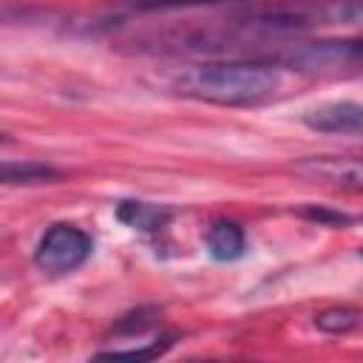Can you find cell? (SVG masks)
Segmentation results:
<instances>
[{"mask_svg": "<svg viewBox=\"0 0 363 363\" xmlns=\"http://www.w3.org/2000/svg\"><path fill=\"white\" fill-rule=\"evenodd\" d=\"M278 85H281L278 65L261 57L187 65L176 71L170 79V88L176 94L213 105H258L269 99L278 91Z\"/></svg>", "mask_w": 363, "mask_h": 363, "instance_id": "obj_1", "label": "cell"}, {"mask_svg": "<svg viewBox=\"0 0 363 363\" xmlns=\"http://www.w3.org/2000/svg\"><path fill=\"white\" fill-rule=\"evenodd\" d=\"M267 60L275 62V65H286L292 71H303V74H349V71H363V37L278 45Z\"/></svg>", "mask_w": 363, "mask_h": 363, "instance_id": "obj_2", "label": "cell"}, {"mask_svg": "<svg viewBox=\"0 0 363 363\" xmlns=\"http://www.w3.org/2000/svg\"><path fill=\"white\" fill-rule=\"evenodd\" d=\"M94 252V238L77 227V224H51L37 247H34V264L48 272V275H65V272H74L79 269Z\"/></svg>", "mask_w": 363, "mask_h": 363, "instance_id": "obj_3", "label": "cell"}, {"mask_svg": "<svg viewBox=\"0 0 363 363\" xmlns=\"http://www.w3.org/2000/svg\"><path fill=\"white\" fill-rule=\"evenodd\" d=\"M295 170L312 182L363 193V156H309Z\"/></svg>", "mask_w": 363, "mask_h": 363, "instance_id": "obj_4", "label": "cell"}, {"mask_svg": "<svg viewBox=\"0 0 363 363\" xmlns=\"http://www.w3.org/2000/svg\"><path fill=\"white\" fill-rule=\"evenodd\" d=\"M303 125L318 133L363 136V102H352V99L320 102L303 113Z\"/></svg>", "mask_w": 363, "mask_h": 363, "instance_id": "obj_5", "label": "cell"}, {"mask_svg": "<svg viewBox=\"0 0 363 363\" xmlns=\"http://www.w3.org/2000/svg\"><path fill=\"white\" fill-rule=\"evenodd\" d=\"M204 247L213 261H238L247 252L244 227L233 218H216L204 233Z\"/></svg>", "mask_w": 363, "mask_h": 363, "instance_id": "obj_6", "label": "cell"}, {"mask_svg": "<svg viewBox=\"0 0 363 363\" xmlns=\"http://www.w3.org/2000/svg\"><path fill=\"white\" fill-rule=\"evenodd\" d=\"M116 218L125 227H130V230L156 233V230H162L173 218V210L170 207H162V204L139 201V199H125V201L116 204Z\"/></svg>", "mask_w": 363, "mask_h": 363, "instance_id": "obj_7", "label": "cell"}, {"mask_svg": "<svg viewBox=\"0 0 363 363\" xmlns=\"http://www.w3.org/2000/svg\"><path fill=\"white\" fill-rule=\"evenodd\" d=\"M0 179H3V184H43V182L60 179V170L48 162H37V159H23V162L6 159L0 167Z\"/></svg>", "mask_w": 363, "mask_h": 363, "instance_id": "obj_8", "label": "cell"}, {"mask_svg": "<svg viewBox=\"0 0 363 363\" xmlns=\"http://www.w3.org/2000/svg\"><path fill=\"white\" fill-rule=\"evenodd\" d=\"M360 320H363V315L354 306H329L315 315V326L326 335H346V332L357 329Z\"/></svg>", "mask_w": 363, "mask_h": 363, "instance_id": "obj_9", "label": "cell"}, {"mask_svg": "<svg viewBox=\"0 0 363 363\" xmlns=\"http://www.w3.org/2000/svg\"><path fill=\"white\" fill-rule=\"evenodd\" d=\"M326 26H363V0H323Z\"/></svg>", "mask_w": 363, "mask_h": 363, "instance_id": "obj_10", "label": "cell"}, {"mask_svg": "<svg viewBox=\"0 0 363 363\" xmlns=\"http://www.w3.org/2000/svg\"><path fill=\"white\" fill-rule=\"evenodd\" d=\"M159 315H162L159 306H139V309H130L128 315H122V318L116 320L113 332H116V335H128V337L142 335V332H147L150 326H156Z\"/></svg>", "mask_w": 363, "mask_h": 363, "instance_id": "obj_11", "label": "cell"}, {"mask_svg": "<svg viewBox=\"0 0 363 363\" xmlns=\"http://www.w3.org/2000/svg\"><path fill=\"white\" fill-rule=\"evenodd\" d=\"M179 335L176 332H167V335H162V337H156V340H150L147 346H133V349H108V352H99V357H128V360H150V357H159V354H164L170 346H173V340H176Z\"/></svg>", "mask_w": 363, "mask_h": 363, "instance_id": "obj_12", "label": "cell"}, {"mask_svg": "<svg viewBox=\"0 0 363 363\" xmlns=\"http://www.w3.org/2000/svg\"><path fill=\"white\" fill-rule=\"evenodd\" d=\"M233 0H128V11H173V9H193V6H221Z\"/></svg>", "mask_w": 363, "mask_h": 363, "instance_id": "obj_13", "label": "cell"}, {"mask_svg": "<svg viewBox=\"0 0 363 363\" xmlns=\"http://www.w3.org/2000/svg\"><path fill=\"white\" fill-rule=\"evenodd\" d=\"M306 218H312V221H320V224H335V227H343V224H349L352 218L349 216H343V213H335V210H323V207H306V210H301Z\"/></svg>", "mask_w": 363, "mask_h": 363, "instance_id": "obj_14", "label": "cell"}, {"mask_svg": "<svg viewBox=\"0 0 363 363\" xmlns=\"http://www.w3.org/2000/svg\"><path fill=\"white\" fill-rule=\"evenodd\" d=\"M360 224H363V216H360Z\"/></svg>", "mask_w": 363, "mask_h": 363, "instance_id": "obj_15", "label": "cell"}, {"mask_svg": "<svg viewBox=\"0 0 363 363\" xmlns=\"http://www.w3.org/2000/svg\"><path fill=\"white\" fill-rule=\"evenodd\" d=\"M360 255H363V250H360Z\"/></svg>", "mask_w": 363, "mask_h": 363, "instance_id": "obj_16", "label": "cell"}]
</instances>
